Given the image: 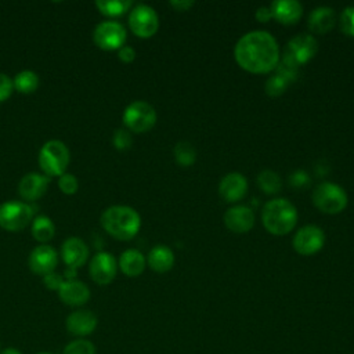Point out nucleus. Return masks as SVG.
<instances>
[{
	"label": "nucleus",
	"instance_id": "f257e3e1",
	"mask_svg": "<svg viewBox=\"0 0 354 354\" xmlns=\"http://www.w3.org/2000/svg\"><path fill=\"white\" fill-rule=\"evenodd\" d=\"M234 55L243 69L263 73L274 69L279 62V47L270 32L254 29L238 39Z\"/></svg>",
	"mask_w": 354,
	"mask_h": 354
},
{
	"label": "nucleus",
	"instance_id": "f03ea898",
	"mask_svg": "<svg viewBox=\"0 0 354 354\" xmlns=\"http://www.w3.org/2000/svg\"><path fill=\"white\" fill-rule=\"evenodd\" d=\"M100 223L113 238L129 241L138 232L141 227V217L137 210L130 206L113 205L102 212Z\"/></svg>",
	"mask_w": 354,
	"mask_h": 354
},
{
	"label": "nucleus",
	"instance_id": "7ed1b4c3",
	"mask_svg": "<svg viewBox=\"0 0 354 354\" xmlns=\"http://www.w3.org/2000/svg\"><path fill=\"white\" fill-rule=\"evenodd\" d=\"M261 220L270 232L275 235L288 234L297 221V210L289 199L274 198L263 206Z\"/></svg>",
	"mask_w": 354,
	"mask_h": 354
},
{
	"label": "nucleus",
	"instance_id": "20e7f679",
	"mask_svg": "<svg viewBox=\"0 0 354 354\" xmlns=\"http://www.w3.org/2000/svg\"><path fill=\"white\" fill-rule=\"evenodd\" d=\"M69 165V149L61 140H48L39 152V166L48 177H59Z\"/></svg>",
	"mask_w": 354,
	"mask_h": 354
},
{
	"label": "nucleus",
	"instance_id": "39448f33",
	"mask_svg": "<svg viewBox=\"0 0 354 354\" xmlns=\"http://www.w3.org/2000/svg\"><path fill=\"white\" fill-rule=\"evenodd\" d=\"M346 191L336 183L322 181L313 191L314 205L324 213H339L347 205Z\"/></svg>",
	"mask_w": 354,
	"mask_h": 354
},
{
	"label": "nucleus",
	"instance_id": "423d86ee",
	"mask_svg": "<svg viewBox=\"0 0 354 354\" xmlns=\"http://www.w3.org/2000/svg\"><path fill=\"white\" fill-rule=\"evenodd\" d=\"M33 212V207L26 202H4L0 205V227L10 232L21 231L32 221Z\"/></svg>",
	"mask_w": 354,
	"mask_h": 354
},
{
	"label": "nucleus",
	"instance_id": "0eeeda50",
	"mask_svg": "<svg viewBox=\"0 0 354 354\" xmlns=\"http://www.w3.org/2000/svg\"><path fill=\"white\" fill-rule=\"evenodd\" d=\"M122 119L129 131L144 133L155 124L156 111L145 101H133L124 108Z\"/></svg>",
	"mask_w": 354,
	"mask_h": 354
},
{
	"label": "nucleus",
	"instance_id": "6e6552de",
	"mask_svg": "<svg viewBox=\"0 0 354 354\" xmlns=\"http://www.w3.org/2000/svg\"><path fill=\"white\" fill-rule=\"evenodd\" d=\"M126 28L118 21H102L93 32L94 43L102 50H119L126 41Z\"/></svg>",
	"mask_w": 354,
	"mask_h": 354
},
{
	"label": "nucleus",
	"instance_id": "1a4fd4ad",
	"mask_svg": "<svg viewBox=\"0 0 354 354\" xmlns=\"http://www.w3.org/2000/svg\"><path fill=\"white\" fill-rule=\"evenodd\" d=\"M317 50L318 43L314 36L307 33H299L286 43L282 58L296 66H300L303 62H307L310 58H313Z\"/></svg>",
	"mask_w": 354,
	"mask_h": 354
},
{
	"label": "nucleus",
	"instance_id": "9d476101",
	"mask_svg": "<svg viewBox=\"0 0 354 354\" xmlns=\"http://www.w3.org/2000/svg\"><path fill=\"white\" fill-rule=\"evenodd\" d=\"M129 26L134 35L140 37H149L159 28L158 14L151 6L138 4L133 7L129 14Z\"/></svg>",
	"mask_w": 354,
	"mask_h": 354
},
{
	"label": "nucleus",
	"instance_id": "9b49d317",
	"mask_svg": "<svg viewBox=\"0 0 354 354\" xmlns=\"http://www.w3.org/2000/svg\"><path fill=\"white\" fill-rule=\"evenodd\" d=\"M325 242V234L321 227L308 224L301 227L293 236V248L300 254H313L318 252Z\"/></svg>",
	"mask_w": 354,
	"mask_h": 354
},
{
	"label": "nucleus",
	"instance_id": "f8f14e48",
	"mask_svg": "<svg viewBox=\"0 0 354 354\" xmlns=\"http://www.w3.org/2000/svg\"><path fill=\"white\" fill-rule=\"evenodd\" d=\"M118 264L115 257L108 252H98L90 260L88 271L91 279L98 285H108L116 277Z\"/></svg>",
	"mask_w": 354,
	"mask_h": 354
},
{
	"label": "nucleus",
	"instance_id": "ddd939ff",
	"mask_svg": "<svg viewBox=\"0 0 354 354\" xmlns=\"http://www.w3.org/2000/svg\"><path fill=\"white\" fill-rule=\"evenodd\" d=\"M57 263H58V254L55 249H53L46 243L36 246L30 252L28 259V266L30 271L41 277L53 272L57 267Z\"/></svg>",
	"mask_w": 354,
	"mask_h": 354
},
{
	"label": "nucleus",
	"instance_id": "4468645a",
	"mask_svg": "<svg viewBox=\"0 0 354 354\" xmlns=\"http://www.w3.org/2000/svg\"><path fill=\"white\" fill-rule=\"evenodd\" d=\"M50 184V177L41 173L30 171L25 174L18 183V194L21 198L33 202L41 198Z\"/></svg>",
	"mask_w": 354,
	"mask_h": 354
},
{
	"label": "nucleus",
	"instance_id": "2eb2a0df",
	"mask_svg": "<svg viewBox=\"0 0 354 354\" xmlns=\"http://www.w3.org/2000/svg\"><path fill=\"white\" fill-rule=\"evenodd\" d=\"M61 256L68 268L76 270L86 264L88 259V248L82 238L71 236L64 241L61 246Z\"/></svg>",
	"mask_w": 354,
	"mask_h": 354
},
{
	"label": "nucleus",
	"instance_id": "dca6fc26",
	"mask_svg": "<svg viewBox=\"0 0 354 354\" xmlns=\"http://www.w3.org/2000/svg\"><path fill=\"white\" fill-rule=\"evenodd\" d=\"M223 220L228 230L234 232H246L254 224V213L245 205H235L227 209Z\"/></svg>",
	"mask_w": 354,
	"mask_h": 354
},
{
	"label": "nucleus",
	"instance_id": "f3484780",
	"mask_svg": "<svg viewBox=\"0 0 354 354\" xmlns=\"http://www.w3.org/2000/svg\"><path fill=\"white\" fill-rule=\"evenodd\" d=\"M58 296L62 303L68 306H82L90 299L88 286L77 279H65L58 289Z\"/></svg>",
	"mask_w": 354,
	"mask_h": 354
},
{
	"label": "nucleus",
	"instance_id": "a211bd4d",
	"mask_svg": "<svg viewBox=\"0 0 354 354\" xmlns=\"http://www.w3.org/2000/svg\"><path fill=\"white\" fill-rule=\"evenodd\" d=\"M248 181L242 173H227L218 184V192L227 202H235L246 194Z\"/></svg>",
	"mask_w": 354,
	"mask_h": 354
},
{
	"label": "nucleus",
	"instance_id": "6ab92c4d",
	"mask_svg": "<svg viewBox=\"0 0 354 354\" xmlns=\"http://www.w3.org/2000/svg\"><path fill=\"white\" fill-rule=\"evenodd\" d=\"M66 329L75 336H87L94 332L97 326V317L88 310H76L71 313L65 321Z\"/></svg>",
	"mask_w": 354,
	"mask_h": 354
},
{
	"label": "nucleus",
	"instance_id": "aec40b11",
	"mask_svg": "<svg viewBox=\"0 0 354 354\" xmlns=\"http://www.w3.org/2000/svg\"><path fill=\"white\" fill-rule=\"evenodd\" d=\"M336 24V12L329 6H319L308 15V28L315 33H326Z\"/></svg>",
	"mask_w": 354,
	"mask_h": 354
},
{
	"label": "nucleus",
	"instance_id": "412c9836",
	"mask_svg": "<svg viewBox=\"0 0 354 354\" xmlns=\"http://www.w3.org/2000/svg\"><path fill=\"white\" fill-rule=\"evenodd\" d=\"M270 10L272 17L282 24H295L303 12V7L297 0H274Z\"/></svg>",
	"mask_w": 354,
	"mask_h": 354
},
{
	"label": "nucleus",
	"instance_id": "4be33fe9",
	"mask_svg": "<svg viewBox=\"0 0 354 354\" xmlns=\"http://www.w3.org/2000/svg\"><path fill=\"white\" fill-rule=\"evenodd\" d=\"M149 267L156 272L169 271L174 264V254L173 250L165 245L153 246L147 257Z\"/></svg>",
	"mask_w": 354,
	"mask_h": 354
},
{
	"label": "nucleus",
	"instance_id": "5701e85b",
	"mask_svg": "<svg viewBox=\"0 0 354 354\" xmlns=\"http://www.w3.org/2000/svg\"><path fill=\"white\" fill-rule=\"evenodd\" d=\"M119 267L127 277H137L145 268V257L137 249H127L119 257Z\"/></svg>",
	"mask_w": 354,
	"mask_h": 354
},
{
	"label": "nucleus",
	"instance_id": "b1692460",
	"mask_svg": "<svg viewBox=\"0 0 354 354\" xmlns=\"http://www.w3.org/2000/svg\"><path fill=\"white\" fill-rule=\"evenodd\" d=\"M32 236L40 242L41 245L51 241L54 234H55V225L53 223V220L47 216H37L33 221H32Z\"/></svg>",
	"mask_w": 354,
	"mask_h": 354
},
{
	"label": "nucleus",
	"instance_id": "393cba45",
	"mask_svg": "<svg viewBox=\"0 0 354 354\" xmlns=\"http://www.w3.org/2000/svg\"><path fill=\"white\" fill-rule=\"evenodd\" d=\"M14 88L22 94H30L39 87V76L33 71H21L12 79Z\"/></svg>",
	"mask_w": 354,
	"mask_h": 354
},
{
	"label": "nucleus",
	"instance_id": "a878e982",
	"mask_svg": "<svg viewBox=\"0 0 354 354\" xmlns=\"http://www.w3.org/2000/svg\"><path fill=\"white\" fill-rule=\"evenodd\" d=\"M95 7L106 17H119L124 14L130 7V0H97Z\"/></svg>",
	"mask_w": 354,
	"mask_h": 354
},
{
	"label": "nucleus",
	"instance_id": "bb28decb",
	"mask_svg": "<svg viewBox=\"0 0 354 354\" xmlns=\"http://www.w3.org/2000/svg\"><path fill=\"white\" fill-rule=\"evenodd\" d=\"M257 184L260 185V188L264 192L275 194L281 189L282 180H281V177L277 171L270 170V169H264L257 174Z\"/></svg>",
	"mask_w": 354,
	"mask_h": 354
},
{
	"label": "nucleus",
	"instance_id": "cd10ccee",
	"mask_svg": "<svg viewBox=\"0 0 354 354\" xmlns=\"http://www.w3.org/2000/svg\"><path fill=\"white\" fill-rule=\"evenodd\" d=\"M173 152H174L176 160L180 165H183V166H189L196 159V149H195V147L189 141H185V140L178 141L174 145Z\"/></svg>",
	"mask_w": 354,
	"mask_h": 354
},
{
	"label": "nucleus",
	"instance_id": "c85d7f7f",
	"mask_svg": "<svg viewBox=\"0 0 354 354\" xmlns=\"http://www.w3.org/2000/svg\"><path fill=\"white\" fill-rule=\"evenodd\" d=\"M62 354H95V347L86 339H77L66 344Z\"/></svg>",
	"mask_w": 354,
	"mask_h": 354
},
{
	"label": "nucleus",
	"instance_id": "c756f323",
	"mask_svg": "<svg viewBox=\"0 0 354 354\" xmlns=\"http://www.w3.org/2000/svg\"><path fill=\"white\" fill-rule=\"evenodd\" d=\"M288 84L289 82L285 77H282L278 73H274L266 80V91L268 95H279L286 90Z\"/></svg>",
	"mask_w": 354,
	"mask_h": 354
},
{
	"label": "nucleus",
	"instance_id": "7c9ffc66",
	"mask_svg": "<svg viewBox=\"0 0 354 354\" xmlns=\"http://www.w3.org/2000/svg\"><path fill=\"white\" fill-rule=\"evenodd\" d=\"M131 142H133V138L127 129H116L115 130V133L112 136V144L116 149H119V151L129 149L131 147Z\"/></svg>",
	"mask_w": 354,
	"mask_h": 354
},
{
	"label": "nucleus",
	"instance_id": "2f4dec72",
	"mask_svg": "<svg viewBox=\"0 0 354 354\" xmlns=\"http://www.w3.org/2000/svg\"><path fill=\"white\" fill-rule=\"evenodd\" d=\"M340 28L346 35L354 36V6H347L340 12Z\"/></svg>",
	"mask_w": 354,
	"mask_h": 354
},
{
	"label": "nucleus",
	"instance_id": "473e14b6",
	"mask_svg": "<svg viewBox=\"0 0 354 354\" xmlns=\"http://www.w3.org/2000/svg\"><path fill=\"white\" fill-rule=\"evenodd\" d=\"M58 188L66 195H73L79 188V183L73 174L65 171L58 177Z\"/></svg>",
	"mask_w": 354,
	"mask_h": 354
},
{
	"label": "nucleus",
	"instance_id": "72a5a7b5",
	"mask_svg": "<svg viewBox=\"0 0 354 354\" xmlns=\"http://www.w3.org/2000/svg\"><path fill=\"white\" fill-rule=\"evenodd\" d=\"M275 68H277V72H275V73H278V75H281L282 77H285L289 83L293 82V80H296L297 76H299V66L290 64L289 61H286V59H283V58H282V61H279V62L277 64Z\"/></svg>",
	"mask_w": 354,
	"mask_h": 354
},
{
	"label": "nucleus",
	"instance_id": "f704fd0d",
	"mask_svg": "<svg viewBox=\"0 0 354 354\" xmlns=\"http://www.w3.org/2000/svg\"><path fill=\"white\" fill-rule=\"evenodd\" d=\"M12 90H14V84L11 77L0 72V102H4L6 100H8Z\"/></svg>",
	"mask_w": 354,
	"mask_h": 354
},
{
	"label": "nucleus",
	"instance_id": "c9c22d12",
	"mask_svg": "<svg viewBox=\"0 0 354 354\" xmlns=\"http://www.w3.org/2000/svg\"><path fill=\"white\" fill-rule=\"evenodd\" d=\"M64 281H65V279L62 278V275H59V274H57V272H54V271L43 277V283H44L48 289H51V290H58V289L61 288V285L64 283Z\"/></svg>",
	"mask_w": 354,
	"mask_h": 354
},
{
	"label": "nucleus",
	"instance_id": "e433bc0d",
	"mask_svg": "<svg viewBox=\"0 0 354 354\" xmlns=\"http://www.w3.org/2000/svg\"><path fill=\"white\" fill-rule=\"evenodd\" d=\"M289 183L293 187H303L310 183V176L304 170H296L289 176Z\"/></svg>",
	"mask_w": 354,
	"mask_h": 354
},
{
	"label": "nucleus",
	"instance_id": "4c0bfd02",
	"mask_svg": "<svg viewBox=\"0 0 354 354\" xmlns=\"http://www.w3.org/2000/svg\"><path fill=\"white\" fill-rule=\"evenodd\" d=\"M118 57L123 62H131L136 58V50L131 46H122L118 50Z\"/></svg>",
	"mask_w": 354,
	"mask_h": 354
},
{
	"label": "nucleus",
	"instance_id": "58836bf2",
	"mask_svg": "<svg viewBox=\"0 0 354 354\" xmlns=\"http://www.w3.org/2000/svg\"><path fill=\"white\" fill-rule=\"evenodd\" d=\"M271 17H272V14H271V10H270V7H266V6H260V7L256 10V18H257L259 21H261V22H266V21H268Z\"/></svg>",
	"mask_w": 354,
	"mask_h": 354
},
{
	"label": "nucleus",
	"instance_id": "ea45409f",
	"mask_svg": "<svg viewBox=\"0 0 354 354\" xmlns=\"http://www.w3.org/2000/svg\"><path fill=\"white\" fill-rule=\"evenodd\" d=\"M194 4V1L191 0H170V6L178 10H185L188 7H191Z\"/></svg>",
	"mask_w": 354,
	"mask_h": 354
},
{
	"label": "nucleus",
	"instance_id": "a19ab883",
	"mask_svg": "<svg viewBox=\"0 0 354 354\" xmlns=\"http://www.w3.org/2000/svg\"><path fill=\"white\" fill-rule=\"evenodd\" d=\"M0 354H22L19 350L17 348H12V347H8V348H4Z\"/></svg>",
	"mask_w": 354,
	"mask_h": 354
},
{
	"label": "nucleus",
	"instance_id": "79ce46f5",
	"mask_svg": "<svg viewBox=\"0 0 354 354\" xmlns=\"http://www.w3.org/2000/svg\"><path fill=\"white\" fill-rule=\"evenodd\" d=\"M39 354H50V353H39Z\"/></svg>",
	"mask_w": 354,
	"mask_h": 354
}]
</instances>
